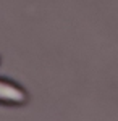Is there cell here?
Segmentation results:
<instances>
[{"label":"cell","mask_w":118,"mask_h":121,"mask_svg":"<svg viewBox=\"0 0 118 121\" xmlns=\"http://www.w3.org/2000/svg\"><path fill=\"white\" fill-rule=\"evenodd\" d=\"M0 99L2 100H10V102H23L24 94L21 91H18L16 87L10 86V84L0 82Z\"/></svg>","instance_id":"6da1fadb"}]
</instances>
